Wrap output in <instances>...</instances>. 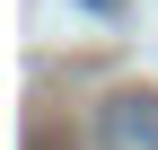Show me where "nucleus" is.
<instances>
[{
  "label": "nucleus",
  "mask_w": 158,
  "mask_h": 150,
  "mask_svg": "<svg viewBox=\"0 0 158 150\" xmlns=\"http://www.w3.org/2000/svg\"><path fill=\"white\" fill-rule=\"evenodd\" d=\"M97 150H158V88H114L97 106Z\"/></svg>",
  "instance_id": "1"
}]
</instances>
